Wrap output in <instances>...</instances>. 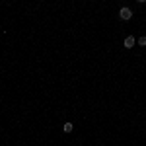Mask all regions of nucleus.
<instances>
[{"instance_id":"obj_1","label":"nucleus","mask_w":146,"mask_h":146,"mask_svg":"<svg viewBox=\"0 0 146 146\" xmlns=\"http://www.w3.org/2000/svg\"><path fill=\"white\" fill-rule=\"evenodd\" d=\"M119 18L125 20V22H129V20L133 18V10H131V8H127V6H123V8L119 10Z\"/></svg>"},{"instance_id":"obj_2","label":"nucleus","mask_w":146,"mask_h":146,"mask_svg":"<svg viewBox=\"0 0 146 146\" xmlns=\"http://www.w3.org/2000/svg\"><path fill=\"white\" fill-rule=\"evenodd\" d=\"M123 45H125V49H133V47L136 45V39L133 37V35H129V37H125Z\"/></svg>"},{"instance_id":"obj_3","label":"nucleus","mask_w":146,"mask_h":146,"mask_svg":"<svg viewBox=\"0 0 146 146\" xmlns=\"http://www.w3.org/2000/svg\"><path fill=\"white\" fill-rule=\"evenodd\" d=\"M62 131H64L66 135H70V133L74 131V125H72V123H64V127H62Z\"/></svg>"},{"instance_id":"obj_4","label":"nucleus","mask_w":146,"mask_h":146,"mask_svg":"<svg viewBox=\"0 0 146 146\" xmlns=\"http://www.w3.org/2000/svg\"><path fill=\"white\" fill-rule=\"evenodd\" d=\"M136 45H140V47H146V35H144V37H140V39L136 41Z\"/></svg>"},{"instance_id":"obj_5","label":"nucleus","mask_w":146,"mask_h":146,"mask_svg":"<svg viewBox=\"0 0 146 146\" xmlns=\"http://www.w3.org/2000/svg\"><path fill=\"white\" fill-rule=\"evenodd\" d=\"M136 2H140V4H142V2H146V0H136Z\"/></svg>"}]
</instances>
